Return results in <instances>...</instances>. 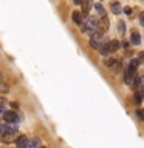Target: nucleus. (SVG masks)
<instances>
[{"mask_svg":"<svg viewBox=\"0 0 144 148\" xmlns=\"http://www.w3.org/2000/svg\"><path fill=\"white\" fill-rule=\"evenodd\" d=\"M124 12L127 14V16H130V14H132V8H129V6H125L124 8Z\"/></svg>","mask_w":144,"mask_h":148,"instance_id":"f3484780","label":"nucleus"},{"mask_svg":"<svg viewBox=\"0 0 144 148\" xmlns=\"http://www.w3.org/2000/svg\"><path fill=\"white\" fill-rule=\"evenodd\" d=\"M102 43H104V39H102V34H99V32H95V34H91V39H90V45L91 48L95 49H99Z\"/></svg>","mask_w":144,"mask_h":148,"instance_id":"f03ea898","label":"nucleus"},{"mask_svg":"<svg viewBox=\"0 0 144 148\" xmlns=\"http://www.w3.org/2000/svg\"><path fill=\"white\" fill-rule=\"evenodd\" d=\"M3 120L5 122H16L17 120V114L14 111H5L3 113Z\"/></svg>","mask_w":144,"mask_h":148,"instance_id":"39448f33","label":"nucleus"},{"mask_svg":"<svg viewBox=\"0 0 144 148\" xmlns=\"http://www.w3.org/2000/svg\"><path fill=\"white\" fill-rule=\"evenodd\" d=\"M26 142H28V137H25V136H20V137L17 139L16 145H17L19 148H26Z\"/></svg>","mask_w":144,"mask_h":148,"instance_id":"9d476101","label":"nucleus"},{"mask_svg":"<svg viewBox=\"0 0 144 148\" xmlns=\"http://www.w3.org/2000/svg\"><path fill=\"white\" fill-rule=\"evenodd\" d=\"M82 12L87 14L88 11L91 9V5H93V0H82Z\"/></svg>","mask_w":144,"mask_h":148,"instance_id":"423d86ee","label":"nucleus"},{"mask_svg":"<svg viewBox=\"0 0 144 148\" xmlns=\"http://www.w3.org/2000/svg\"><path fill=\"white\" fill-rule=\"evenodd\" d=\"M39 145H40V140L36 137L28 139V142H26V148H34V147H39Z\"/></svg>","mask_w":144,"mask_h":148,"instance_id":"1a4fd4ad","label":"nucleus"},{"mask_svg":"<svg viewBox=\"0 0 144 148\" xmlns=\"http://www.w3.org/2000/svg\"><path fill=\"white\" fill-rule=\"evenodd\" d=\"M141 94H143V97H144V88H143V92H141Z\"/></svg>","mask_w":144,"mask_h":148,"instance_id":"4be33fe9","label":"nucleus"},{"mask_svg":"<svg viewBox=\"0 0 144 148\" xmlns=\"http://www.w3.org/2000/svg\"><path fill=\"white\" fill-rule=\"evenodd\" d=\"M139 62H141L139 59H132V60H130V65H129V66H130V68H133V69H136V68H138V65H139Z\"/></svg>","mask_w":144,"mask_h":148,"instance_id":"4468645a","label":"nucleus"},{"mask_svg":"<svg viewBox=\"0 0 144 148\" xmlns=\"http://www.w3.org/2000/svg\"><path fill=\"white\" fill-rule=\"evenodd\" d=\"M2 91H3V92H6V91H8V86L5 85V83H3V88H2Z\"/></svg>","mask_w":144,"mask_h":148,"instance_id":"aec40b11","label":"nucleus"},{"mask_svg":"<svg viewBox=\"0 0 144 148\" xmlns=\"http://www.w3.org/2000/svg\"><path fill=\"white\" fill-rule=\"evenodd\" d=\"M95 8H96V11H98V14H99L101 17H104V16H105V9H104V6H102L101 3H96V5H95Z\"/></svg>","mask_w":144,"mask_h":148,"instance_id":"ddd939ff","label":"nucleus"},{"mask_svg":"<svg viewBox=\"0 0 144 148\" xmlns=\"http://www.w3.org/2000/svg\"><path fill=\"white\" fill-rule=\"evenodd\" d=\"M138 59L141 60V62H144V53H139V54H138Z\"/></svg>","mask_w":144,"mask_h":148,"instance_id":"6ab92c4d","label":"nucleus"},{"mask_svg":"<svg viewBox=\"0 0 144 148\" xmlns=\"http://www.w3.org/2000/svg\"><path fill=\"white\" fill-rule=\"evenodd\" d=\"M144 99V97H143V94H136V96H135V103H136V105H139V103H141V100Z\"/></svg>","mask_w":144,"mask_h":148,"instance_id":"2eb2a0df","label":"nucleus"},{"mask_svg":"<svg viewBox=\"0 0 144 148\" xmlns=\"http://www.w3.org/2000/svg\"><path fill=\"white\" fill-rule=\"evenodd\" d=\"M118 25H119V26H118V29H119V32H121V34H123V32L125 31V26H124V22H119V23H118Z\"/></svg>","mask_w":144,"mask_h":148,"instance_id":"dca6fc26","label":"nucleus"},{"mask_svg":"<svg viewBox=\"0 0 144 148\" xmlns=\"http://www.w3.org/2000/svg\"><path fill=\"white\" fill-rule=\"evenodd\" d=\"M109 25H110V23H109V18L104 16V17L99 20V23H98V32H99V34H104V32H107V31H109V28H110Z\"/></svg>","mask_w":144,"mask_h":148,"instance_id":"7ed1b4c3","label":"nucleus"},{"mask_svg":"<svg viewBox=\"0 0 144 148\" xmlns=\"http://www.w3.org/2000/svg\"><path fill=\"white\" fill-rule=\"evenodd\" d=\"M73 20H74L76 25H82V16H81V12H79V11L73 12Z\"/></svg>","mask_w":144,"mask_h":148,"instance_id":"9b49d317","label":"nucleus"},{"mask_svg":"<svg viewBox=\"0 0 144 148\" xmlns=\"http://www.w3.org/2000/svg\"><path fill=\"white\" fill-rule=\"evenodd\" d=\"M73 2L76 3V5H81V3H82V0H73Z\"/></svg>","mask_w":144,"mask_h":148,"instance_id":"412c9836","label":"nucleus"},{"mask_svg":"<svg viewBox=\"0 0 144 148\" xmlns=\"http://www.w3.org/2000/svg\"><path fill=\"white\" fill-rule=\"evenodd\" d=\"M139 20H141V25L144 26V11L141 12V16H139Z\"/></svg>","mask_w":144,"mask_h":148,"instance_id":"a211bd4d","label":"nucleus"},{"mask_svg":"<svg viewBox=\"0 0 144 148\" xmlns=\"http://www.w3.org/2000/svg\"><path fill=\"white\" fill-rule=\"evenodd\" d=\"M130 42H132L133 45H139V43H141V36H139V32L133 31L132 32V37H130Z\"/></svg>","mask_w":144,"mask_h":148,"instance_id":"6e6552de","label":"nucleus"},{"mask_svg":"<svg viewBox=\"0 0 144 148\" xmlns=\"http://www.w3.org/2000/svg\"><path fill=\"white\" fill-rule=\"evenodd\" d=\"M110 9H111V12L116 14V16H119L121 12H123V8H121V5L118 2H115V3H111L110 5Z\"/></svg>","mask_w":144,"mask_h":148,"instance_id":"0eeeda50","label":"nucleus"},{"mask_svg":"<svg viewBox=\"0 0 144 148\" xmlns=\"http://www.w3.org/2000/svg\"><path fill=\"white\" fill-rule=\"evenodd\" d=\"M109 46H110V53H115V51L119 49V42L118 40H111L109 43Z\"/></svg>","mask_w":144,"mask_h":148,"instance_id":"f8f14e48","label":"nucleus"},{"mask_svg":"<svg viewBox=\"0 0 144 148\" xmlns=\"http://www.w3.org/2000/svg\"><path fill=\"white\" fill-rule=\"evenodd\" d=\"M105 65L111 69V71H115V73H118L119 69H121V60H118V59H109V60H105Z\"/></svg>","mask_w":144,"mask_h":148,"instance_id":"20e7f679","label":"nucleus"},{"mask_svg":"<svg viewBox=\"0 0 144 148\" xmlns=\"http://www.w3.org/2000/svg\"><path fill=\"white\" fill-rule=\"evenodd\" d=\"M81 31L87 32V34H95V32H98V22H96V18L95 17H87L85 20L82 22Z\"/></svg>","mask_w":144,"mask_h":148,"instance_id":"f257e3e1","label":"nucleus"}]
</instances>
